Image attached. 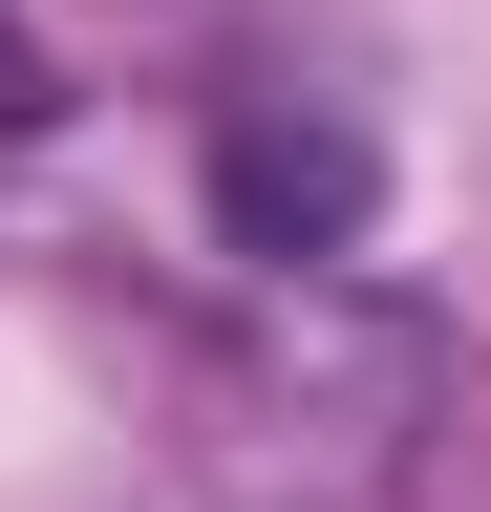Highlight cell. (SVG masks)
Here are the masks:
<instances>
[{
	"label": "cell",
	"mask_w": 491,
	"mask_h": 512,
	"mask_svg": "<svg viewBox=\"0 0 491 512\" xmlns=\"http://www.w3.org/2000/svg\"><path fill=\"white\" fill-rule=\"evenodd\" d=\"M43 107H65V86H43V43H22V22H0V128H43Z\"/></svg>",
	"instance_id": "obj_2"
},
{
	"label": "cell",
	"mask_w": 491,
	"mask_h": 512,
	"mask_svg": "<svg viewBox=\"0 0 491 512\" xmlns=\"http://www.w3.org/2000/svg\"><path fill=\"white\" fill-rule=\"evenodd\" d=\"M214 214L257 235V256H342L363 235V128H214Z\"/></svg>",
	"instance_id": "obj_1"
}]
</instances>
